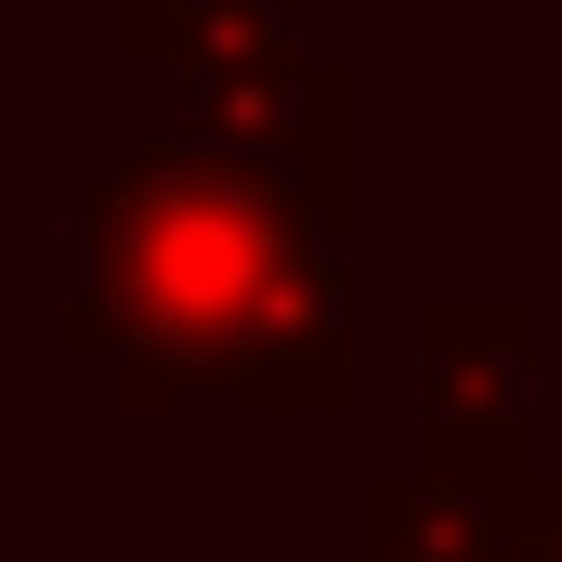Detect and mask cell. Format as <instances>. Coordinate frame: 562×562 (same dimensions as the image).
<instances>
[{"mask_svg":"<svg viewBox=\"0 0 562 562\" xmlns=\"http://www.w3.org/2000/svg\"><path fill=\"white\" fill-rule=\"evenodd\" d=\"M53 340L119 406L340 419L367 353L353 276V79L276 119L157 105L105 144L53 223Z\"/></svg>","mask_w":562,"mask_h":562,"instance_id":"cell-1","label":"cell"},{"mask_svg":"<svg viewBox=\"0 0 562 562\" xmlns=\"http://www.w3.org/2000/svg\"><path fill=\"white\" fill-rule=\"evenodd\" d=\"M406 431L431 484L471 497H537V301L510 288H445L406 314Z\"/></svg>","mask_w":562,"mask_h":562,"instance_id":"cell-2","label":"cell"},{"mask_svg":"<svg viewBox=\"0 0 562 562\" xmlns=\"http://www.w3.org/2000/svg\"><path fill=\"white\" fill-rule=\"evenodd\" d=\"M119 53L144 79H170L183 119H276V105H314L353 79L327 40H301L276 13H119Z\"/></svg>","mask_w":562,"mask_h":562,"instance_id":"cell-3","label":"cell"},{"mask_svg":"<svg viewBox=\"0 0 562 562\" xmlns=\"http://www.w3.org/2000/svg\"><path fill=\"white\" fill-rule=\"evenodd\" d=\"M353 562H524V510L393 458V471L353 484Z\"/></svg>","mask_w":562,"mask_h":562,"instance_id":"cell-4","label":"cell"},{"mask_svg":"<svg viewBox=\"0 0 562 562\" xmlns=\"http://www.w3.org/2000/svg\"><path fill=\"white\" fill-rule=\"evenodd\" d=\"M524 562H562V471L524 497Z\"/></svg>","mask_w":562,"mask_h":562,"instance_id":"cell-5","label":"cell"}]
</instances>
